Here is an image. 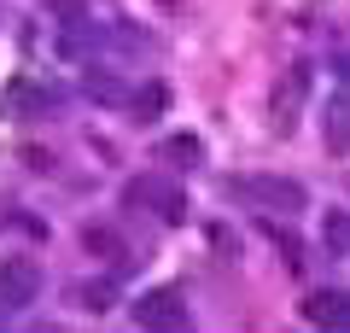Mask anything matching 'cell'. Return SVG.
I'll use <instances>...</instances> for the list:
<instances>
[{
    "mask_svg": "<svg viewBox=\"0 0 350 333\" xmlns=\"http://www.w3.org/2000/svg\"><path fill=\"white\" fill-rule=\"evenodd\" d=\"M321 147L333 158H350V88L327 99V117H321Z\"/></svg>",
    "mask_w": 350,
    "mask_h": 333,
    "instance_id": "obj_6",
    "label": "cell"
},
{
    "mask_svg": "<svg viewBox=\"0 0 350 333\" xmlns=\"http://www.w3.org/2000/svg\"><path fill=\"white\" fill-rule=\"evenodd\" d=\"M123 199L129 205H146V210H158V222H187L193 217V205H187V187H175L170 175H135V182L123 187Z\"/></svg>",
    "mask_w": 350,
    "mask_h": 333,
    "instance_id": "obj_3",
    "label": "cell"
},
{
    "mask_svg": "<svg viewBox=\"0 0 350 333\" xmlns=\"http://www.w3.org/2000/svg\"><path fill=\"white\" fill-rule=\"evenodd\" d=\"M82 94L94 99V106H129V94H123V82H117L111 71H88V76H82Z\"/></svg>",
    "mask_w": 350,
    "mask_h": 333,
    "instance_id": "obj_10",
    "label": "cell"
},
{
    "mask_svg": "<svg viewBox=\"0 0 350 333\" xmlns=\"http://www.w3.org/2000/svg\"><path fill=\"white\" fill-rule=\"evenodd\" d=\"M82 246L94 251V258H105L111 269H123V263H129V246L117 240V228H105V222H88V228H82Z\"/></svg>",
    "mask_w": 350,
    "mask_h": 333,
    "instance_id": "obj_8",
    "label": "cell"
},
{
    "mask_svg": "<svg viewBox=\"0 0 350 333\" xmlns=\"http://www.w3.org/2000/svg\"><path fill=\"white\" fill-rule=\"evenodd\" d=\"M338 82L350 88V53H345V59H338Z\"/></svg>",
    "mask_w": 350,
    "mask_h": 333,
    "instance_id": "obj_16",
    "label": "cell"
},
{
    "mask_svg": "<svg viewBox=\"0 0 350 333\" xmlns=\"http://www.w3.org/2000/svg\"><path fill=\"white\" fill-rule=\"evenodd\" d=\"M41 293V269L36 258H0V310H24Z\"/></svg>",
    "mask_w": 350,
    "mask_h": 333,
    "instance_id": "obj_5",
    "label": "cell"
},
{
    "mask_svg": "<svg viewBox=\"0 0 350 333\" xmlns=\"http://www.w3.org/2000/svg\"><path fill=\"white\" fill-rule=\"evenodd\" d=\"M163 106H170V88H163V82H146L140 94H129V111H135L140 123H158Z\"/></svg>",
    "mask_w": 350,
    "mask_h": 333,
    "instance_id": "obj_13",
    "label": "cell"
},
{
    "mask_svg": "<svg viewBox=\"0 0 350 333\" xmlns=\"http://www.w3.org/2000/svg\"><path fill=\"white\" fill-rule=\"evenodd\" d=\"M310 328H350V293H310L304 298Z\"/></svg>",
    "mask_w": 350,
    "mask_h": 333,
    "instance_id": "obj_7",
    "label": "cell"
},
{
    "mask_svg": "<svg viewBox=\"0 0 350 333\" xmlns=\"http://www.w3.org/2000/svg\"><path fill=\"white\" fill-rule=\"evenodd\" d=\"M262 234L275 240V251H280V258H286V269H292V275L304 269V240H298V234H292V228H286V217H280V222H275V217H262Z\"/></svg>",
    "mask_w": 350,
    "mask_h": 333,
    "instance_id": "obj_9",
    "label": "cell"
},
{
    "mask_svg": "<svg viewBox=\"0 0 350 333\" xmlns=\"http://www.w3.org/2000/svg\"><path fill=\"white\" fill-rule=\"evenodd\" d=\"M129 310H135L140 328H163V333H175V328H187V321H193L187 298L175 293V286H152V293H140Z\"/></svg>",
    "mask_w": 350,
    "mask_h": 333,
    "instance_id": "obj_4",
    "label": "cell"
},
{
    "mask_svg": "<svg viewBox=\"0 0 350 333\" xmlns=\"http://www.w3.org/2000/svg\"><path fill=\"white\" fill-rule=\"evenodd\" d=\"M47 12L64 18V24H82V18H88V0H47Z\"/></svg>",
    "mask_w": 350,
    "mask_h": 333,
    "instance_id": "obj_15",
    "label": "cell"
},
{
    "mask_svg": "<svg viewBox=\"0 0 350 333\" xmlns=\"http://www.w3.org/2000/svg\"><path fill=\"white\" fill-rule=\"evenodd\" d=\"M158 158L175 164V170H193V164L204 158V140H199V135H170V140L158 147Z\"/></svg>",
    "mask_w": 350,
    "mask_h": 333,
    "instance_id": "obj_11",
    "label": "cell"
},
{
    "mask_svg": "<svg viewBox=\"0 0 350 333\" xmlns=\"http://www.w3.org/2000/svg\"><path fill=\"white\" fill-rule=\"evenodd\" d=\"M310 88H315L310 64H286L280 71V82L269 88V123H275V135H292L298 129L304 106H310Z\"/></svg>",
    "mask_w": 350,
    "mask_h": 333,
    "instance_id": "obj_2",
    "label": "cell"
},
{
    "mask_svg": "<svg viewBox=\"0 0 350 333\" xmlns=\"http://www.w3.org/2000/svg\"><path fill=\"white\" fill-rule=\"evenodd\" d=\"M76 298H82V310H94V316H100V310H111V286H105V281H94V286H76Z\"/></svg>",
    "mask_w": 350,
    "mask_h": 333,
    "instance_id": "obj_14",
    "label": "cell"
},
{
    "mask_svg": "<svg viewBox=\"0 0 350 333\" xmlns=\"http://www.w3.org/2000/svg\"><path fill=\"white\" fill-rule=\"evenodd\" d=\"M228 199H239V205L262 210V217H298L304 205H310V193H304V182H292V175H228Z\"/></svg>",
    "mask_w": 350,
    "mask_h": 333,
    "instance_id": "obj_1",
    "label": "cell"
},
{
    "mask_svg": "<svg viewBox=\"0 0 350 333\" xmlns=\"http://www.w3.org/2000/svg\"><path fill=\"white\" fill-rule=\"evenodd\" d=\"M321 246H327V258H350V210L321 217Z\"/></svg>",
    "mask_w": 350,
    "mask_h": 333,
    "instance_id": "obj_12",
    "label": "cell"
}]
</instances>
